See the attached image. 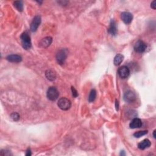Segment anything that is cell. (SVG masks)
Segmentation results:
<instances>
[{
  "label": "cell",
  "mask_w": 156,
  "mask_h": 156,
  "mask_svg": "<svg viewBox=\"0 0 156 156\" xmlns=\"http://www.w3.org/2000/svg\"><path fill=\"white\" fill-rule=\"evenodd\" d=\"M20 39L21 41V44L24 49L29 50L31 48L32 46L31 37H30V35L27 32H23L21 35Z\"/></svg>",
  "instance_id": "1"
},
{
  "label": "cell",
  "mask_w": 156,
  "mask_h": 156,
  "mask_svg": "<svg viewBox=\"0 0 156 156\" xmlns=\"http://www.w3.org/2000/svg\"><path fill=\"white\" fill-rule=\"evenodd\" d=\"M56 57L57 62L60 65L64 64L67 57V50L65 49H61L59 50L56 54Z\"/></svg>",
  "instance_id": "2"
},
{
  "label": "cell",
  "mask_w": 156,
  "mask_h": 156,
  "mask_svg": "<svg viewBox=\"0 0 156 156\" xmlns=\"http://www.w3.org/2000/svg\"><path fill=\"white\" fill-rule=\"evenodd\" d=\"M57 105L60 109L62 110H68L71 108V103L68 99L62 98L59 100Z\"/></svg>",
  "instance_id": "3"
},
{
  "label": "cell",
  "mask_w": 156,
  "mask_h": 156,
  "mask_svg": "<svg viewBox=\"0 0 156 156\" xmlns=\"http://www.w3.org/2000/svg\"><path fill=\"white\" fill-rule=\"evenodd\" d=\"M59 96V91L55 87H51L47 91V98L50 101H56Z\"/></svg>",
  "instance_id": "4"
},
{
  "label": "cell",
  "mask_w": 156,
  "mask_h": 156,
  "mask_svg": "<svg viewBox=\"0 0 156 156\" xmlns=\"http://www.w3.org/2000/svg\"><path fill=\"white\" fill-rule=\"evenodd\" d=\"M147 46L145 43H144L143 41L139 40L137 41L134 45V50L139 53H143L146 50Z\"/></svg>",
  "instance_id": "5"
},
{
  "label": "cell",
  "mask_w": 156,
  "mask_h": 156,
  "mask_svg": "<svg viewBox=\"0 0 156 156\" xmlns=\"http://www.w3.org/2000/svg\"><path fill=\"white\" fill-rule=\"evenodd\" d=\"M118 75L122 79H125L127 78L130 75V70L129 68L126 67V66H122L118 69Z\"/></svg>",
  "instance_id": "6"
},
{
  "label": "cell",
  "mask_w": 156,
  "mask_h": 156,
  "mask_svg": "<svg viewBox=\"0 0 156 156\" xmlns=\"http://www.w3.org/2000/svg\"><path fill=\"white\" fill-rule=\"evenodd\" d=\"M41 23V17L39 15L35 16L31 23V31L32 32H35L37 31L39 26Z\"/></svg>",
  "instance_id": "7"
},
{
  "label": "cell",
  "mask_w": 156,
  "mask_h": 156,
  "mask_svg": "<svg viewBox=\"0 0 156 156\" xmlns=\"http://www.w3.org/2000/svg\"><path fill=\"white\" fill-rule=\"evenodd\" d=\"M121 18L125 24L129 25L133 20V15L128 12H124L121 15Z\"/></svg>",
  "instance_id": "8"
},
{
  "label": "cell",
  "mask_w": 156,
  "mask_h": 156,
  "mask_svg": "<svg viewBox=\"0 0 156 156\" xmlns=\"http://www.w3.org/2000/svg\"><path fill=\"white\" fill-rule=\"evenodd\" d=\"M135 99H136V95L132 91H129L126 92L124 95V100L128 103H133V102H134L135 100Z\"/></svg>",
  "instance_id": "9"
},
{
  "label": "cell",
  "mask_w": 156,
  "mask_h": 156,
  "mask_svg": "<svg viewBox=\"0 0 156 156\" xmlns=\"http://www.w3.org/2000/svg\"><path fill=\"white\" fill-rule=\"evenodd\" d=\"M52 41V37H46L40 41V42L39 43L40 47L42 48H46L50 46Z\"/></svg>",
  "instance_id": "10"
},
{
  "label": "cell",
  "mask_w": 156,
  "mask_h": 156,
  "mask_svg": "<svg viewBox=\"0 0 156 156\" xmlns=\"http://www.w3.org/2000/svg\"><path fill=\"white\" fill-rule=\"evenodd\" d=\"M117 24L115 21L113 20H111L110 23V26L109 29H108V32L112 35L115 36L117 34Z\"/></svg>",
  "instance_id": "11"
},
{
  "label": "cell",
  "mask_w": 156,
  "mask_h": 156,
  "mask_svg": "<svg viewBox=\"0 0 156 156\" xmlns=\"http://www.w3.org/2000/svg\"><path fill=\"white\" fill-rule=\"evenodd\" d=\"M142 126V121L140 119L135 118L133 119L129 124V127L131 129H136L140 128Z\"/></svg>",
  "instance_id": "12"
},
{
  "label": "cell",
  "mask_w": 156,
  "mask_h": 156,
  "mask_svg": "<svg viewBox=\"0 0 156 156\" xmlns=\"http://www.w3.org/2000/svg\"><path fill=\"white\" fill-rule=\"evenodd\" d=\"M6 59L9 62L13 63H19L22 61V57L17 55H9L6 57Z\"/></svg>",
  "instance_id": "13"
},
{
  "label": "cell",
  "mask_w": 156,
  "mask_h": 156,
  "mask_svg": "<svg viewBox=\"0 0 156 156\" xmlns=\"http://www.w3.org/2000/svg\"><path fill=\"white\" fill-rule=\"evenodd\" d=\"M151 145V143L148 139H145L138 144V148L141 150H144L149 148Z\"/></svg>",
  "instance_id": "14"
},
{
  "label": "cell",
  "mask_w": 156,
  "mask_h": 156,
  "mask_svg": "<svg viewBox=\"0 0 156 156\" xmlns=\"http://www.w3.org/2000/svg\"><path fill=\"white\" fill-rule=\"evenodd\" d=\"M45 76L50 81H54L56 78V75L53 71L50 70L45 72Z\"/></svg>",
  "instance_id": "15"
},
{
  "label": "cell",
  "mask_w": 156,
  "mask_h": 156,
  "mask_svg": "<svg viewBox=\"0 0 156 156\" xmlns=\"http://www.w3.org/2000/svg\"><path fill=\"white\" fill-rule=\"evenodd\" d=\"M124 59V56L120 54H119V55H117L115 58H114V61L113 63L115 64V65L118 66L121 64V63L123 62Z\"/></svg>",
  "instance_id": "16"
},
{
  "label": "cell",
  "mask_w": 156,
  "mask_h": 156,
  "mask_svg": "<svg viewBox=\"0 0 156 156\" xmlns=\"http://www.w3.org/2000/svg\"><path fill=\"white\" fill-rule=\"evenodd\" d=\"M14 6L19 12H22L23 10V4L22 1H16L14 2Z\"/></svg>",
  "instance_id": "17"
},
{
  "label": "cell",
  "mask_w": 156,
  "mask_h": 156,
  "mask_svg": "<svg viewBox=\"0 0 156 156\" xmlns=\"http://www.w3.org/2000/svg\"><path fill=\"white\" fill-rule=\"evenodd\" d=\"M96 97H97V92H96L95 90L93 89L90 92V93L88 97V101L90 103L93 102L96 99Z\"/></svg>",
  "instance_id": "18"
},
{
  "label": "cell",
  "mask_w": 156,
  "mask_h": 156,
  "mask_svg": "<svg viewBox=\"0 0 156 156\" xmlns=\"http://www.w3.org/2000/svg\"><path fill=\"white\" fill-rule=\"evenodd\" d=\"M148 134V131L147 130H143V131H138L136 132L134 134V136L135 138H140L143 135H145Z\"/></svg>",
  "instance_id": "19"
},
{
  "label": "cell",
  "mask_w": 156,
  "mask_h": 156,
  "mask_svg": "<svg viewBox=\"0 0 156 156\" xmlns=\"http://www.w3.org/2000/svg\"><path fill=\"white\" fill-rule=\"evenodd\" d=\"M10 117L15 121H19L20 119V115L17 112H14V113H12L11 115H10Z\"/></svg>",
  "instance_id": "20"
},
{
  "label": "cell",
  "mask_w": 156,
  "mask_h": 156,
  "mask_svg": "<svg viewBox=\"0 0 156 156\" xmlns=\"http://www.w3.org/2000/svg\"><path fill=\"white\" fill-rule=\"evenodd\" d=\"M71 91H72V94H73V97L75 98H76L78 96V93H77L76 90L75 88V87H71Z\"/></svg>",
  "instance_id": "21"
},
{
  "label": "cell",
  "mask_w": 156,
  "mask_h": 156,
  "mask_svg": "<svg viewBox=\"0 0 156 156\" xmlns=\"http://www.w3.org/2000/svg\"><path fill=\"white\" fill-rule=\"evenodd\" d=\"M151 7L153 9H155L156 8V1H154L152 2L151 4Z\"/></svg>",
  "instance_id": "22"
},
{
  "label": "cell",
  "mask_w": 156,
  "mask_h": 156,
  "mask_svg": "<svg viewBox=\"0 0 156 156\" xmlns=\"http://www.w3.org/2000/svg\"><path fill=\"white\" fill-rule=\"evenodd\" d=\"M31 149H30L29 148L28 149V150L26 151V155L27 156H30L31 155Z\"/></svg>",
  "instance_id": "23"
},
{
  "label": "cell",
  "mask_w": 156,
  "mask_h": 156,
  "mask_svg": "<svg viewBox=\"0 0 156 156\" xmlns=\"http://www.w3.org/2000/svg\"><path fill=\"white\" fill-rule=\"evenodd\" d=\"M116 109L117 110H118V107H119V103H118V101L117 100H116Z\"/></svg>",
  "instance_id": "24"
},
{
  "label": "cell",
  "mask_w": 156,
  "mask_h": 156,
  "mask_svg": "<svg viewBox=\"0 0 156 156\" xmlns=\"http://www.w3.org/2000/svg\"><path fill=\"white\" fill-rule=\"evenodd\" d=\"M155 133H156V130H154V133H153V136H154V139H155V138H156V136H155Z\"/></svg>",
  "instance_id": "25"
},
{
  "label": "cell",
  "mask_w": 156,
  "mask_h": 156,
  "mask_svg": "<svg viewBox=\"0 0 156 156\" xmlns=\"http://www.w3.org/2000/svg\"><path fill=\"white\" fill-rule=\"evenodd\" d=\"M120 155H125V153H124V151H121V153H120Z\"/></svg>",
  "instance_id": "26"
}]
</instances>
